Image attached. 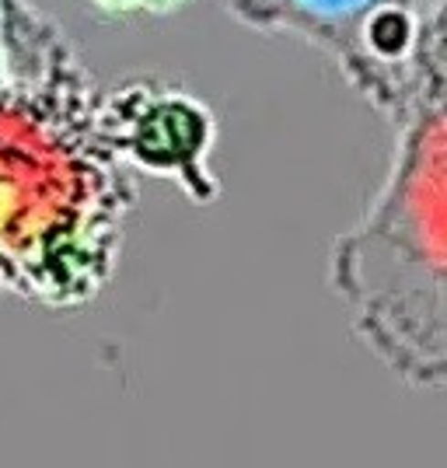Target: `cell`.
Instances as JSON below:
<instances>
[{
    "label": "cell",
    "mask_w": 447,
    "mask_h": 468,
    "mask_svg": "<svg viewBox=\"0 0 447 468\" xmlns=\"http://www.w3.org/2000/svg\"><path fill=\"white\" fill-rule=\"evenodd\" d=\"M391 172L332 245V291L357 335L412 385H447V78L416 63Z\"/></svg>",
    "instance_id": "1"
},
{
    "label": "cell",
    "mask_w": 447,
    "mask_h": 468,
    "mask_svg": "<svg viewBox=\"0 0 447 468\" xmlns=\"http://www.w3.org/2000/svg\"><path fill=\"white\" fill-rule=\"evenodd\" d=\"M259 32H291L329 53L378 112L395 119L416 84L423 0H224Z\"/></svg>",
    "instance_id": "2"
},
{
    "label": "cell",
    "mask_w": 447,
    "mask_h": 468,
    "mask_svg": "<svg viewBox=\"0 0 447 468\" xmlns=\"http://www.w3.org/2000/svg\"><path fill=\"white\" fill-rule=\"evenodd\" d=\"M95 137L122 168L172 178L199 207L220 196V182L210 172L217 119L178 78L126 74L98 95Z\"/></svg>",
    "instance_id": "3"
},
{
    "label": "cell",
    "mask_w": 447,
    "mask_h": 468,
    "mask_svg": "<svg viewBox=\"0 0 447 468\" xmlns=\"http://www.w3.org/2000/svg\"><path fill=\"white\" fill-rule=\"evenodd\" d=\"M105 18H133V15H165L176 11L186 0H84Z\"/></svg>",
    "instance_id": "4"
}]
</instances>
